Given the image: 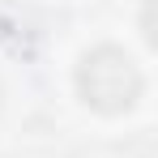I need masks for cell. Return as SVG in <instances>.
<instances>
[{"instance_id":"6da1fadb","label":"cell","mask_w":158,"mask_h":158,"mask_svg":"<svg viewBox=\"0 0 158 158\" xmlns=\"http://www.w3.org/2000/svg\"><path fill=\"white\" fill-rule=\"evenodd\" d=\"M137 90H141V77H137V69H132V60L124 52H103L85 56V64H81V94H85V103L103 107V111H120V107H128L137 98Z\"/></svg>"}]
</instances>
